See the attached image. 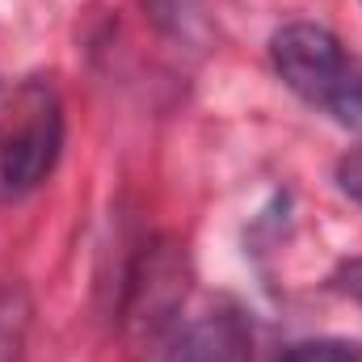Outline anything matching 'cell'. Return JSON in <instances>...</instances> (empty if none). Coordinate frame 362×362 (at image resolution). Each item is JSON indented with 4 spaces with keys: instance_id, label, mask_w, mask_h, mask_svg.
<instances>
[{
    "instance_id": "6da1fadb",
    "label": "cell",
    "mask_w": 362,
    "mask_h": 362,
    "mask_svg": "<svg viewBox=\"0 0 362 362\" xmlns=\"http://www.w3.org/2000/svg\"><path fill=\"white\" fill-rule=\"evenodd\" d=\"M270 59L295 97L362 135V59L341 47L333 30L291 21L270 38Z\"/></svg>"
},
{
    "instance_id": "7a4b0ae2",
    "label": "cell",
    "mask_w": 362,
    "mask_h": 362,
    "mask_svg": "<svg viewBox=\"0 0 362 362\" xmlns=\"http://www.w3.org/2000/svg\"><path fill=\"white\" fill-rule=\"evenodd\" d=\"M64 148V105L51 81L30 76L0 93V198H21L51 177Z\"/></svg>"
},
{
    "instance_id": "3957f363",
    "label": "cell",
    "mask_w": 362,
    "mask_h": 362,
    "mask_svg": "<svg viewBox=\"0 0 362 362\" xmlns=\"http://www.w3.org/2000/svg\"><path fill=\"white\" fill-rule=\"evenodd\" d=\"M181 303H185V253L173 240L144 245L135 270L127 274V299H122L127 333L135 341H156Z\"/></svg>"
},
{
    "instance_id": "277c9868",
    "label": "cell",
    "mask_w": 362,
    "mask_h": 362,
    "mask_svg": "<svg viewBox=\"0 0 362 362\" xmlns=\"http://www.w3.org/2000/svg\"><path fill=\"white\" fill-rule=\"evenodd\" d=\"M165 362H253L249 316L232 303H219V308L202 312L194 325H185L177 333Z\"/></svg>"
},
{
    "instance_id": "5b68a950",
    "label": "cell",
    "mask_w": 362,
    "mask_h": 362,
    "mask_svg": "<svg viewBox=\"0 0 362 362\" xmlns=\"http://www.w3.org/2000/svg\"><path fill=\"white\" fill-rule=\"evenodd\" d=\"M144 8L156 30L181 47H198L206 38V0H144Z\"/></svg>"
},
{
    "instance_id": "8992f818",
    "label": "cell",
    "mask_w": 362,
    "mask_h": 362,
    "mask_svg": "<svg viewBox=\"0 0 362 362\" xmlns=\"http://www.w3.org/2000/svg\"><path fill=\"white\" fill-rule=\"evenodd\" d=\"M30 320H34L30 291L17 286V282L0 286V362H21L25 358Z\"/></svg>"
},
{
    "instance_id": "52a82bcc",
    "label": "cell",
    "mask_w": 362,
    "mask_h": 362,
    "mask_svg": "<svg viewBox=\"0 0 362 362\" xmlns=\"http://www.w3.org/2000/svg\"><path fill=\"white\" fill-rule=\"evenodd\" d=\"M278 362H362V346L350 341H299L282 350Z\"/></svg>"
},
{
    "instance_id": "ba28073f",
    "label": "cell",
    "mask_w": 362,
    "mask_h": 362,
    "mask_svg": "<svg viewBox=\"0 0 362 362\" xmlns=\"http://www.w3.org/2000/svg\"><path fill=\"white\" fill-rule=\"evenodd\" d=\"M333 286H337L341 295H350V299L362 308V257L346 262V266H337V274H333Z\"/></svg>"
},
{
    "instance_id": "9c48e42d",
    "label": "cell",
    "mask_w": 362,
    "mask_h": 362,
    "mask_svg": "<svg viewBox=\"0 0 362 362\" xmlns=\"http://www.w3.org/2000/svg\"><path fill=\"white\" fill-rule=\"evenodd\" d=\"M341 185H346V194H354L362 202V165H346L341 169Z\"/></svg>"
}]
</instances>
